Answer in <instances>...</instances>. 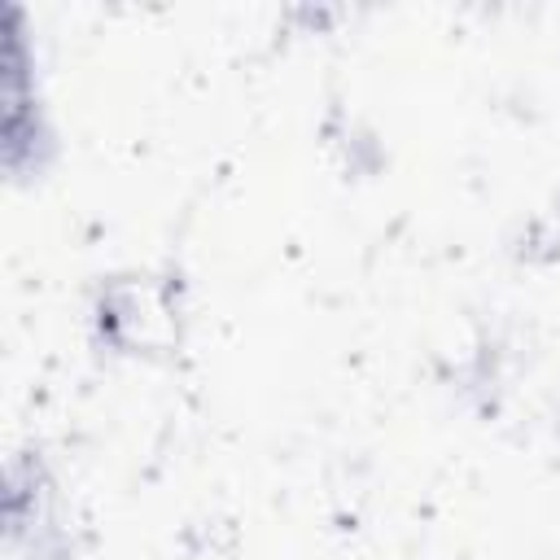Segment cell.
Masks as SVG:
<instances>
[{
	"label": "cell",
	"instance_id": "cell-1",
	"mask_svg": "<svg viewBox=\"0 0 560 560\" xmlns=\"http://www.w3.org/2000/svg\"><path fill=\"white\" fill-rule=\"evenodd\" d=\"M4 556L9 560H66L70 512L44 459L18 455L4 472Z\"/></svg>",
	"mask_w": 560,
	"mask_h": 560
},
{
	"label": "cell",
	"instance_id": "cell-2",
	"mask_svg": "<svg viewBox=\"0 0 560 560\" xmlns=\"http://www.w3.org/2000/svg\"><path fill=\"white\" fill-rule=\"evenodd\" d=\"M18 9H9V26H4V114H0V131H4V166L9 175H35L44 171V158L52 149V131H48V114L39 101V79H35V52L22 39L18 26Z\"/></svg>",
	"mask_w": 560,
	"mask_h": 560
},
{
	"label": "cell",
	"instance_id": "cell-3",
	"mask_svg": "<svg viewBox=\"0 0 560 560\" xmlns=\"http://www.w3.org/2000/svg\"><path fill=\"white\" fill-rule=\"evenodd\" d=\"M171 302L162 298V289L144 276H122V280H109L101 289V302H96V328H101V341L122 350V354H140V350H153L158 337L171 328Z\"/></svg>",
	"mask_w": 560,
	"mask_h": 560
}]
</instances>
